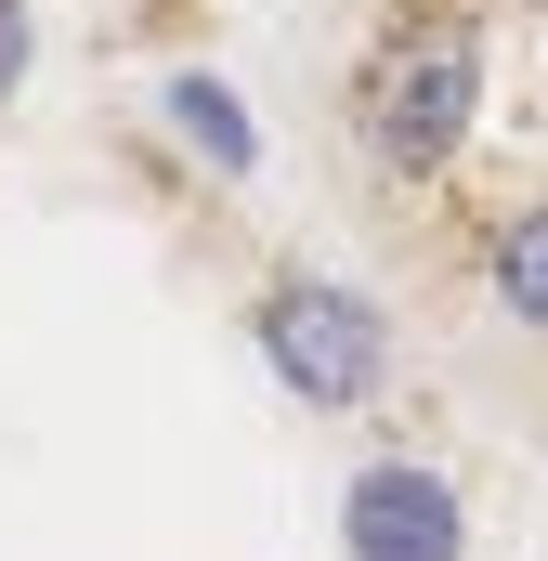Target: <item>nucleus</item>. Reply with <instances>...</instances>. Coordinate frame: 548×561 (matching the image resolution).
<instances>
[{
  "label": "nucleus",
  "instance_id": "6",
  "mask_svg": "<svg viewBox=\"0 0 548 561\" xmlns=\"http://www.w3.org/2000/svg\"><path fill=\"white\" fill-rule=\"evenodd\" d=\"M26 66H39V0H0V105L26 92Z\"/></svg>",
  "mask_w": 548,
  "mask_h": 561
},
{
  "label": "nucleus",
  "instance_id": "5",
  "mask_svg": "<svg viewBox=\"0 0 548 561\" xmlns=\"http://www.w3.org/2000/svg\"><path fill=\"white\" fill-rule=\"evenodd\" d=\"M483 300H496L510 327H536V340H548V196H523V209L483 236Z\"/></svg>",
  "mask_w": 548,
  "mask_h": 561
},
{
  "label": "nucleus",
  "instance_id": "2",
  "mask_svg": "<svg viewBox=\"0 0 548 561\" xmlns=\"http://www.w3.org/2000/svg\"><path fill=\"white\" fill-rule=\"evenodd\" d=\"M249 353L274 366V392L313 405V419H366L392 392V313L366 287H340V275H274L249 300Z\"/></svg>",
  "mask_w": 548,
  "mask_h": 561
},
{
  "label": "nucleus",
  "instance_id": "7",
  "mask_svg": "<svg viewBox=\"0 0 548 561\" xmlns=\"http://www.w3.org/2000/svg\"><path fill=\"white\" fill-rule=\"evenodd\" d=\"M483 13H548V0H483Z\"/></svg>",
  "mask_w": 548,
  "mask_h": 561
},
{
  "label": "nucleus",
  "instance_id": "3",
  "mask_svg": "<svg viewBox=\"0 0 548 561\" xmlns=\"http://www.w3.org/2000/svg\"><path fill=\"white\" fill-rule=\"evenodd\" d=\"M340 561H470V496L431 457H366L340 483Z\"/></svg>",
  "mask_w": 548,
  "mask_h": 561
},
{
  "label": "nucleus",
  "instance_id": "1",
  "mask_svg": "<svg viewBox=\"0 0 548 561\" xmlns=\"http://www.w3.org/2000/svg\"><path fill=\"white\" fill-rule=\"evenodd\" d=\"M470 131H483V13H444V0L392 13L366 39V66H353V144H366V170L444 183Z\"/></svg>",
  "mask_w": 548,
  "mask_h": 561
},
{
  "label": "nucleus",
  "instance_id": "4",
  "mask_svg": "<svg viewBox=\"0 0 548 561\" xmlns=\"http://www.w3.org/2000/svg\"><path fill=\"white\" fill-rule=\"evenodd\" d=\"M157 131L183 144L209 183H249V170H262V118L236 105L222 66H157Z\"/></svg>",
  "mask_w": 548,
  "mask_h": 561
}]
</instances>
